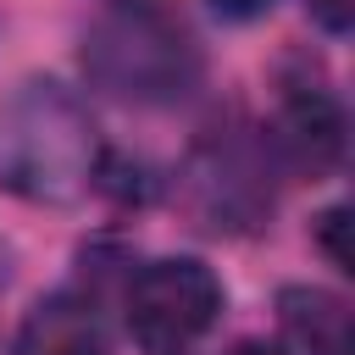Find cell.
Here are the masks:
<instances>
[{
	"label": "cell",
	"instance_id": "cell-1",
	"mask_svg": "<svg viewBox=\"0 0 355 355\" xmlns=\"http://www.w3.org/2000/svg\"><path fill=\"white\" fill-rule=\"evenodd\" d=\"M105 144L89 105L55 78H22L0 94V189L28 205H78L100 189Z\"/></svg>",
	"mask_w": 355,
	"mask_h": 355
},
{
	"label": "cell",
	"instance_id": "cell-2",
	"mask_svg": "<svg viewBox=\"0 0 355 355\" xmlns=\"http://www.w3.org/2000/svg\"><path fill=\"white\" fill-rule=\"evenodd\" d=\"M83 72L122 105H178L200 89V44L161 0H105L83 33Z\"/></svg>",
	"mask_w": 355,
	"mask_h": 355
},
{
	"label": "cell",
	"instance_id": "cell-10",
	"mask_svg": "<svg viewBox=\"0 0 355 355\" xmlns=\"http://www.w3.org/2000/svg\"><path fill=\"white\" fill-rule=\"evenodd\" d=\"M211 6H216L227 22H250V17H266L277 0H211Z\"/></svg>",
	"mask_w": 355,
	"mask_h": 355
},
{
	"label": "cell",
	"instance_id": "cell-4",
	"mask_svg": "<svg viewBox=\"0 0 355 355\" xmlns=\"http://www.w3.org/2000/svg\"><path fill=\"white\" fill-rule=\"evenodd\" d=\"M122 311H128V333L150 355H183L189 344H200L216 327L222 283L194 255H161V261H144L128 277Z\"/></svg>",
	"mask_w": 355,
	"mask_h": 355
},
{
	"label": "cell",
	"instance_id": "cell-9",
	"mask_svg": "<svg viewBox=\"0 0 355 355\" xmlns=\"http://www.w3.org/2000/svg\"><path fill=\"white\" fill-rule=\"evenodd\" d=\"M305 6L322 33H349V22H355V0H305Z\"/></svg>",
	"mask_w": 355,
	"mask_h": 355
},
{
	"label": "cell",
	"instance_id": "cell-7",
	"mask_svg": "<svg viewBox=\"0 0 355 355\" xmlns=\"http://www.w3.org/2000/svg\"><path fill=\"white\" fill-rule=\"evenodd\" d=\"M277 344L288 355H349V311L333 288L294 283L277 294Z\"/></svg>",
	"mask_w": 355,
	"mask_h": 355
},
{
	"label": "cell",
	"instance_id": "cell-8",
	"mask_svg": "<svg viewBox=\"0 0 355 355\" xmlns=\"http://www.w3.org/2000/svg\"><path fill=\"white\" fill-rule=\"evenodd\" d=\"M344 227H349V211H344V205H333V211H322V216H316V239H322V250H327V261H333V266H349Z\"/></svg>",
	"mask_w": 355,
	"mask_h": 355
},
{
	"label": "cell",
	"instance_id": "cell-6",
	"mask_svg": "<svg viewBox=\"0 0 355 355\" xmlns=\"http://www.w3.org/2000/svg\"><path fill=\"white\" fill-rule=\"evenodd\" d=\"M11 355H111V333L89 294L61 288V294H44L22 316Z\"/></svg>",
	"mask_w": 355,
	"mask_h": 355
},
{
	"label": "cell",
	"instance_id": "cell-5",
	"mask_svg": "<svg viewBox=\"0 0 355 355\" xmlns=\"http://www.w3.org/2000/svg\"><path fill=\"white\" fill-rule=\"evenodd\" d=\"M277 172H300V178H322L344 161V105L338 94L300 72V78H283V94H277V111L272 122L261 128Z\"/></svg>",
	"mask_w": 355,
	"mask_h": 355
},
{
	"label": "cell",
	"instance_id": "cell-11",
	"mask_svg": "<svg viewBox=\"0 0 355 355\" xmlns=\"http://www.w3.org/2000/svg\"><path fill=\"white\" fill-rule=\"evenodd\" d=\"M227 355H288L283 344H266V338H244V344H233Z\"/></svg>",
	"mask_w": 355,
	"mask_h": 355
},
{
	"label": "cell",
	"instance_id": "cell-3",
	"mask_svg": "<svg viewBox=\"0 0 355 355\" xmlns=\"http://www.w3.org/2000/svg\"><path fill=\"white\" fill-rule=\"evenodd\" d=\"M272 178L277 161L261 133L250 128H211L194 139V150L178 166V200L183 211L211 233H244L261 227L272 211Z\"/></svg>",
	"mask_w": 355,
	"mask_h": 355
},
{
	"label": "cell",
	"instance_id": "cell-12",
	"mask_svg": "<svg viewBox=\"0 0 355 355\" xmlns=\"http://www.w3.org/2000/svg\"><path fill=\"white\" fill-rule=\"evenodd\" d=\"M6 277H11V244L0 239V283H6Z\"/></svg>",
	"mask_w": 355,
	"mask_h": 355
}]
</instances>
